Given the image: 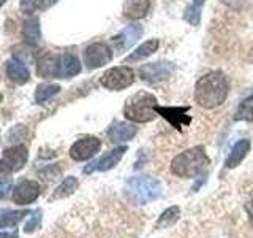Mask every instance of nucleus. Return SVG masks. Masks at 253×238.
<instances>
[{"label": "nucleus", "mask_w": 253, "mask_h": 238, "mask_svg": "<svg viewBox=\"0 0 253 238\" xmlns=\"http://www.w3.org/2000/svg\"><path fill=\"white\" fill-rule=\"evenodd\" d=\"M57 59L59 56L44 54L38 60V67H37L38 75L43 78H57Z\"/></svg>", "instance_id": "obj_19"}, {"label": "nucleus", "mask_w": 253, "mask_h": 238, "mask_svg": "<svg viewBox=\"0 0 253 238\" xmlns=\"http://www.w3.org/2000/svg\"><path fill=\"white\" fill-rule=\"evenodd\" d=\"M100 83L109 91H124L134 83V71L130 67H113L105 71Z\"/></svg>", "instance_id": "obj_5"}, {"label": "nucleus", "mask_w": 253, "mask_h": 238, "mask_svg": "<svg viewBox=\"0 0 253 238\" xmlns=\"http://www.w3.org/2000/svg\"><path fill=\"white\" fill-rule=\"evenodd\" d=\"M209 164L211 161L206 154V149L203 146H195L172 159L171 172L180 178H195L196 175L208 169Z\"/></svg>", "instance_id": "obj_2"}, {"label": "nucleus", "mask_w": 253, "mask_h": 238, "mask_svg": "<svg viewBox=\"0 0 253 238\" xmlns=\"http://www.w3.org/2000/svg\"><path fill=\"white\" fill-rule=\"evenodd\" d=\"M59 91H60L59 84H42L37 87L35 100H37V103H44L46 100L54 97L55 94H59Z\"/></svg>", "instance_id": "obj_25"}, {"label": "nucleus", "mask_w": 253, "mask_h": 238, "mask_svg": "<svg viewBox=\"0 0 253 238\" xmlns=\"http://www.w3.org/2000/svg\"><path fill=\"white\" fill-rule=\"evenodd\" d=\"M174 70V63L171 62H165V60H158V62H152V63H146L139 68V75L141 79H144L149 84H158L168 79L169 76H172Z\"/></svg>", "instance_id": "obj_6"}, {"label": "nucleus", "mask_w": 253, "mask_h": 238, "mask_svg": "<svg viewBox=\"0 0 253 238\" xmlns=\"http://www.w3.org/2000/svg\"><path fill=\"white\" fill-rule=\"evenodd\" d=\"M0 238H18L16 234H0Z\"/></svg>", "instance_id": "obj_32"}, {"label": "nucleus", "mask_w": 253, "mask_h": 238, "mask_svg": "<svg viewBox=\"0 0 253 238\" xmlns=\"http://www.w3.org/2000/svg\"><path fill=\"white\" fill-rule=\"evenodd\" d=\"M141 35H142V26H139V24H130L119 35L111 38V42H113L114 48L119 53H124L126 50H130L141 38Z\"/></svg>", "instance_id": "obj_11"}, {"label": "nucleus", "mask_w": 253, "mask_h": 238, "mask_svg": "<svg viewBox=\"0 0 253 238\" xmlns=\"http://www.w3.org/2000/svg\"><path fill=\"white\" fill-rule=\"evenodd\" d=\"M234 119L236 121H247V122L253 121V94L249 95L239 105L234 115Z\"/></svg>", "instance_id": "obj_24"}, {"label": "nucleus", "mask_w": 253, "mask_h": 238, "mask_svg": "<svg viewBox=\"0 0 253 238\" xmlns=\"http://www.w3.org/2000/svg\"><path fill=\"white\" fill-rule=\"evenodd\" d=\"M24 38L30 45H37L40 42V21L37 18H29L24 22Z\"/></svg>", "instance_id": "obj_21"}, {"label": "nucleus", "mask_w": 253, "mask_h": 238, "mask_svg": "<svg viewBox=\"0 0 253 238\" xmlns=\"http://www.w3.org/2000/svg\"><path fill=\"white\" fill-rule=\"evenodd\" d=\"M138 129L131 124L126 122H117L109 129V138L113 143H124L131 140L136 135Z\"/></svg>", "instance_id": "obj_16"}, {"label": "nucleus", "mask_w": 253, "mask_h": 238, "mask_svg": "<svg viewBox=\"0 0 253 238\" xmlns=\"http://www.w3.org/2000/svg\"><path fill=\"white\" fill-rule=\"evenodd\" d=\"M57 0H22V10L27 13H34L37 10H46L52 6Z\"/></svg>", "instance_id": "obj_26"}, {"label": "nucleus", "mask_w": 253, "mask_h": 238, "mask_svg": "<svg viewBox=\"0 0 253 238\" xmlns=\"http://www.w3.org/2000/svg\"><path fill=\"white\" fill-rule=\"evenodd\" d=\"M158 40L157 38H152V40H147L144 42L141 46H138L136 50H134L128 58L125 59V62H138V60H142L149 58V56H152L157 50H158Z\"/></svg>", "instance_id": "obj_20"}, {"label": "nucleus", "mask_w": 253, "mask_h": 238, "mask_svg": "<svg viewBox=\"0 0 253 238\" xmlns=\"http://www.w3.org/2000/svg\"><path fill=\"white\" fill-rule=\"evenodd\" d=\"M180 216V208L179 206H171L166 211H163V214L160 216V219L157 221V229H166L171 227L172 224H176Z\"/></svg>", "instance_id": "obj_23"}, {"label": "nucleus", "mask_w": 253, "mask_h": 238, "mask_svg": "<svg viewBox=\"0 0 253 238\" xmlns=\"http://www.w3.org/2000/svg\"><path fill=\"white\" fill-rule=\"evenodd\" d=\"M40 192H42V186L37 181H24L14 189L13 194V202L18 205H27L35 202Z\"/></svg>", "instance_id": "obj_12"}, {"label": "nucleus", "mask_w": 253, "mask_h": 238, "mask_svg": "<svg viewBox=\"0 0 253 238\" xmlns=\"http://www.w3.org/2000/svg\"><path fill=\"white\" fill-rule=\"evenodd\" d=\"M111 59H113V51L105 43H93L84 51V62L87 68L90 70L106 65L111 62Z\"/></svg>", "instance_id": "obj_8"}, {"label": "nucleus", "mask_w": 253, "mask_h": 238, "mask_svg": "<svg viewBox=\"0 0 253 238\" xmlns=\"http://www.w3.org/2000/svg\"><path fill=\"white\" fill-rule=\"evenodd\" d=\"M204 2H206V0H193V3H195V5H200V6H203Z\"/></svg>", "instance_id": "obj_33"}, {"label": "nucleus", "mask_w": 253, "mask_h": 238, "mask_svg": "<svg viewBox=\"0 0 253 238\" xmlns=\"http://www.w3.org/2000/svg\"><path fill=\"white\" fill-rule=\"evenodd\" d=\"M27 162V148L26 146H14L6 149L3 156L0 157V172L2 173H13L21 170Z\"/></svg>", "instance_id": "obj_7"}, {"label": "nucleus", "mask_w": 253, "mask_h": 238, "mask_svg": "<svg viewBox=\"0 0 253 238\" xmlns=\"http://www.w3.org/2000/svg\"><path fill=\"white\" fill-rule=\"evenodd\" d=\"M78 187V179L73 178V177H68L62 181V184L54 190V194H52V200H57V198H63V197H68L71 195L76 190Z\"/></svg>", "instance_id": "obj_22"}, {"label": "nucleus", "mask_w": 253, "mask_h": 238, "mask_svg": "<svg viewBox=\"0 0 253 238\" xmlns=\"http://www.w3.org/2000/svg\"><path fill=\"white\" fill-rule=\"evenodd\" d=\"M150 10L149 0H126L124 5V16L128 19H142Z\"/></svg>", "instance_id": "obj_15"}, {"label": "nucleus", "mask_w": 253, "mask_h": 238, "mask_svg": "<svg viewBox=\"0 0 253 238\" xmlns=\"http://www.w3.org/2000/svg\"><path fill=\"white\" fill-rule=\"evenodd\" d=\"M245 211H247V214H249L250 224L253 226V194H252V197L249 198V202L245 203Z\"/></svg>", "instance_id": "obj_31"}, {"label": "nucleus", "mask_w": 253, "mask_h": 238, "mask_svg": "<svg viewBox=\"0 0 253 238\" xmlns=\"http://www.w3.org/2000/svg\"><path fill=\"white\" fill-rule=\"evenodd\" d=\"M6 73L10 76L11 81L18 83V84H24L29 81V68L24 65V62H21L19 59H10L6 63Z\"/></svg>", "instance_id": "obj_17"}, {"label": "nucleus", "mask_w": 253, "mask_h": 238, "mask_svg": "<svg viewBox=\"0 0 253 238\" xmlns=\"http://www.w3.org/2000/svg\"><path fill=\"white\" fill-rule=\"evenodd\" d=\"M26 216V211H3L0 214V229L13 227Z\"/></svg>", "instance_id": "obj_27"}, {"label": "nucleus", "mask_w": 253, "mask_h": 238, "mask_svg": "<svg viewBox=\"0 0 253 238\" xmlns=\"http://www.w3.org/2000/svg\"><path fill=\"white\" fill-rule=\"evenodd\" d=\"M101 148V141L95 137H84L73 143L70 148V156L75 161H87V159L93 157Z\"/></svg>", "instance_id": "obj_10"}, {"label": "nucleus", "mask_w": 253, "mask_h": 238, "mask_svg": "<svg viewBox=\"0 0 253 238\" xmlns=\"http://www.w3.org/2000/svg\"><path fill=\"white\" fill-rule=\"evenodd\" d=\"M40 222H42V211H40V210L32 211L29 219L26 221V226H24V232H26V234H32L35 229H38Z\"/></svg>", "instance_id": "obj_29"}, {"label": "nucleus", "mask_w": 253, "mask_h": 238, "mask_svg": "<svg viewBox=\"0 0 253 238\" xmlns=\"http://www.w3.org/2000/svg\"><path fill=\"white\" fill-rule=\"evenodd\" d=\"M81 71V63L73 54H62L57 59V78H73Z\"/></svg>", "instance_id": "obj_14"}, {"label": "nucleus", "mask_w": 253, "mask_h": 238, "mask_svg": "<svg viewBox=\"0 0 253 238\" xmlns=\"http://www.w3.org/2000/svg\"><path fill=\"white\" fill-rule=\"evenodd\" d=\"M249 149H250V141L249 140H239L233 146L225 165L228 167V169H236V167L245 159V156H247V153H249Z\"/></svg>", "instance_id": "obj_18"}, {"label": "nucleus", "mask_w": 253, "mask_h": 238, "mask_svg": "<svg viewBox=\"0 0 253 238\" xmlns=\"http://www.w3.org/2000/svg\"><path fill=\"white\" fill-rule=\"evenodd\" d=\"M126 153V146H119V148H114L113 151H109L108 154L103 156L100 161L90 164V167H85L84 172L85 173H92L93 170H100V172H106V170H111L113 167H116L119 164V161L124 157V154Z\"/></svg>", "instance_id": "obj_13"}, {"label": "nucleus", "mask_w": 253, "mask_h": 238, "mask_svg": "<svg viewBox=\"0 0 253 238\" xmlns=\"http://www.w3.org/2000/svg\"><path fill=\"white\" fill-rule=\"evenodd\" d=\"M157 99L147 91H138L126 99L124 107V115L133 122H150L155 118Z\"/></svg>", "instance_id": "obj_3"}, {"label": "nucleus", "mask_w": 253, "mask_h": 238, "mask_svg": "<svg viewBox=\"0 0 253 238\" xmlns=\"http://www.w3.org/2000/svg\"><path fill=\"white\" fill-rule=\"evenodd\" d=\"M184 18H185V21L188 24H192V26H198V24H200V21H201V6L192 3L185 10Z\"/></svg>", "instance_id": "obj_28"}, {"label": "nucleus", "mask_w": 253, "mask_h": 238, "mask_svg": "<svg viewBox=\"0 0 253 238\" xmlns=\"http://www.w3.org/2000/svg\"><path fill=\"white\" fill-rule=\"evenodd\" d=\"M229 94V81L223 71H209L195 84V100L201 108L212 110L223 103Z\"/></svg>", "instance_id": "obj_1"}, {"label": "nucleus", "mask_w": 253, "mask_h": 238, "mask_svg": "<svg viewBox=\"0 0 253 238\" xmlns=\"http://www.w3.org/2000/svg\"><path fill=\"white\" fill-rule=\"evenodd\" d=\"M125 190L134 203L144 205L152 200H157V198L162 195L163 186H162V182L155 178L134 177L125 182Z\"/></svg>", "instance_id": "obj_4"}, {"label": "nucleus", "mask_w": 253, "mask_h": 238, "mask_svg": "<svg viewBox=\"0 0 253 238\" xmlns=\"http://www.w3.org/2000/svg\"><path fill=\"white\" fill-rule=\"evenodd\" d=\"M5 2H6V0H0V6H2V5H3Z\"/></svg>", "instance_id": "obj_34"}, {"label": "nucleus", "mask_w": 253, "mask_h": 238, "mask_svg": "<svg viewBox=\"0 0 253 238\" xmlns=\"http://www.w3.org/2000/svg\"><path fill=\"white\" fill-rule=\"evenodd\" d=\"M11 189H13V181L11 179L0 178V198H5L8 194L11 192Z\"/></svg>", "instance_id": "obj_30"}, {"label": "nucleus", "mask_w": 253, "mask_h": 238, "mask_svg": "<svg viewBox=\"0 0 253 238\" xmlns=\"http://www.w3.org/2000/svg\"><path fill=\"white\" fill-rule=\"evenodd\" d=\"M190 107H155V113L160 115L162 118H165L172 127H176L177 130H180L182 127H187L192 122V118H190L188 113Z\"/></svg>", "instance_id": "obj_9"}]
</instances>
